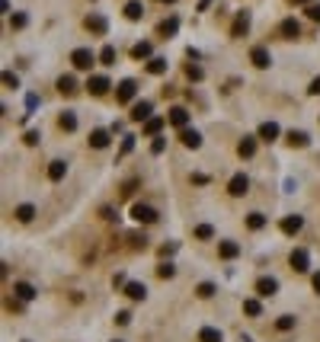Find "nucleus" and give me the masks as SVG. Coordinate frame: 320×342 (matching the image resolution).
Segmentation results:
<instances>
[{
  "label": "nucleus",
  "instance_id": "obj_1",
  "mask_svg": "<svg viewBox=\"0 0 320 342\" xmlns=\"http://www.w3.org/2000/svg\"><path fill=\"white\" fill-rule=\"evenodd\" d=\"M132 217L138 224H154V221H157V208L144 205V201H135V205H132Z\"/></svg>",
  "mask_w": 320,
  "mask_h": 342
},
{
  "label": "nucleus",
  "instance_id": "obj_2",
  "mask_svg": "<svg viewBox=\"0 0 320 342\" xmlns=\"http://www.w3.org/2000/svg\"><path fill=\"white\" fill-rule=\"evenodd\" d=\"M93 61H96V55H93L90 48H74L71 51V64L77 67V71H90Z\"/></svg>",
  "mask_w": 320,
  "mask_h": 342
},
{
  "label": "nucleus",
  "instance_id": "obj_3",
  "mask_svg": "<svg viewBox=\"0 0 320 342\" xmlns=\"http://www.w3.org/2000/svg\"><path fill=\"white\" fill-rule=\"evenodd\" d=\"M247 29H250V10H240L234 16V26H231V36L234 39H244L247 36Z\"/></svg>",
  "mask_w": 320,
  "mask_h": 342
},
{
  "label": "nucleus",
  "instance_id": "obj_4",
  "mask_svg": "<svg viewBox=\"0 0 320 342\" xmlns=\"http://www.w3.org/2000/svg\"><path fill=\"white\" fill-rule=\"evenodd\" d=\"M228 192H231L234 198L247 195V192H250V179L244 176V173H237V176H231V182H228Z\"/></svg>",
  "mask_w": 320,
  "mask_h": 342
},
{
  "label": "nucleus",
  "instance_id": "obj_5",
  "mask_svg": "<svg viewBox=\"0 0 320 342\" xmlns=\"http://www.w3.org/2000/svg\"><path fill=\"white\" fill-rule=\"evenodd\" d=\"M288 262H291V269L295 272H307L310 269V256H307V250H291V256H288Z\"/></svg>",
  "mask_w": 320,
  "mask_h": 342
},
{
  "label": "nucleus",
  "instance_id": "obj_6",
  "mask_svg": "<svg viewBox=\"0 0 320 342\" xmlns=\"http://www.w3.org/2000/svg\"><path fill=\"white\" fill-rule=\"evenodd\" d=\"M279 227H282V234H288V237H295V234L301 231V227H304V217H301V214H285Z\"/></svg>",
  "mask_w": 320,
  "mask_h": 342
},
{
  "label": "nucleus",
  "instance_id": "obj_7",
  "mask_svg": "<svg viewBox=\"0 0 320 342\" xmlns=\"http://www.w3.org/2000/svg\"><path fill=\"white\" fill-rule=\"evenodd\" d=\"M250 61H253V67H259V71H266V67L272 64V55L266 51L263 45H256L253 51H250Z\"/></svg>",
  "mask_w": 320,
  "mask_h": 342
},
{
  "label": "nucleus",
  "instance_id": "obj_8",
  "mask_svg": "<svg viewBox=\"0 0 320 342\" xmlns=\"http://www.w3.org/2000/svg\"><path fill=\"white\" fill-rule=\"evenodd\" d=\"M109 86H112V83H109V77H102V74H93L90 80H86V90H90L93 96H102V93L109 90Z\"/></svg>",
  "mask_w": 320,
  "mask_h": 342
},
{
  "label": "nucleus",
  "instance_id": "obj_9",
  "mask_svg": "<svg viewBox=\"0 0 320 342\" xmlns=\"http://www.w3.org/2000/svg\"><path fill=\"white\" fill-rule=\"evenodd\" d=\"M167 119H170V125H173V128H179V131H183V128L189 125V109H183V106H173Z\"/></svg>",
  "mask_w": 320,
  "mask_h": 342
},
{
  "label": "nucleus",
  "instance_id": "obj_10",
  "mask_svg": "<svg viewBox=\"0 0 320 342\" xmlns=\"http://www.w3.org/2000/svg\"><path fill=\"white\" fill-rule=\"evenodd\" d=\"M135 93H138V83L135 80H122V83H119V90H116V99L119 102H132Z\"/></svg>",
  "mask_w": 320,
  "mask_h": 342
},
{
  "label": "nucleus",
  "instance_id": "obj_11",
  "mask_svg": "<svg viewBox=\"0 0 320 342\" xmlns=\"http://www.w3.org/2000/svg\"><path fill=\"white\" fill-rule=\"evenodd\" d=\"M112 141V131L106 128H96V131H90V147H96V151H102V147H109Z\"/></svg>",
  "mask_w": 320,
  "mask_h": 342
},
{
  "label": "nucleus",
  "instance_id": "obj_12",
  "mask_svg": "<svg viewBox=\"0 0 320 342\" xmlns=\"http://www.w3.org/2000/svg\"><path fill=\"white\" fill-rule=\"evenodd\" d=\"M279 36L282 39H298L301 36V23L298 20H282L279 23Z\"/></svg>",
  "mask_w": 320,
  "mask_h": 342
},
{
  "label": "nucleus",
  "instance_id": "obj_13",
  "mask_svg": "<svg viewBox=\"0 0 320 342\" xmlns=\"http://www.w3.org/2000/svg\"><path fill=\"white\" fill-rule=\"evenodd\" d=\"M151 102L148 99H141V102H135V106H132V122H148L151 119Z\"/></svg>",
  "mask_w": 320,
  "mask_h": 342
},
{
  "label": "nucleus",
  "instance_id": "obj_14",
  "mask_svg": "<svg viewBox=\"0 0 320 342\" xmlns=\"http://www.w3.org/2000/svg\"><path fill=\"white\" fill-rule=\"evenodd\" d=\"M179 141H183L186 147H192V151H198V147H202V135L192 131V128H183L179 131Z\"/></svg>",
  "mask_w": 320,
  "mask_h": 342
},
{
  "label": "nucleus",
  "instance_id": "obj_15",
  "mask_svg": "<svg viewBox=\"0 0 320 342\" xmlns=\"http://www.w3.org/2000/svg\"><path fill=\"white\" fill-rule=\"evenodd\" d=\"M275 291H279V282H275V278H259L256 282V294L259 297H272Z\"/></svg>",
  "mask_w": 320,
  "mask_h": 342
},
{
  "label": "nucleus",
  "instance_id": "obj_16",
  "mask_svg": "<svg viewBox=\"0 0 320 342\" xmlns=\"http://www.w3.org/2000/svg\"><path fill=\"white\" fill-rule=\"evenodd\" d=\"M83 26H86V29H90V32H96V36H106V16H86V20H83Z\"/></svg>",
  "mask_w": 320,
  "mask_h": 342
},
{
  "label": "nucleus",
  "instance_id": "obj_17",
  "mask_svg": "<svg viewBox=\"0 0 320 342\" xmlns=\"http://www.w3.org/2000/svg\"><path fill=\"white\" fill-rule=\"evenodd\" d=\"M64 173H67V163H64V160H51V163H48V179H51V182H61Z\"/></svg>",
  "mask_w": 320,
  "mask_h": 342
},
{
  "label": "nucleus",
  "instance_id": "obj_18",
  "mask_svg": "<svg viewBox=\"0 0 320 342\" xmlns=\"http://www.w3.org/2000/svg\"><path fill=\"white\" fill-rule=\"evenodd\" d=\"M237 154L240 157H253L256 154V138L253 135H244V138H240V144H237Z\"/></svg>",
  "mask_w": 320,
  "mask_h": 342
},
{
  "label": "nucleus",
  "instance_id": "obj_19",
  "mask_svg": "<svg viewBox=\"0 0 320 342\" xmlns=\"http://www.w3.org/2000/svg\"><path fill=\"white\" fill-rule=\"evenodd\" d=\"M237 253H240V247H237L234 240H221L218 243V256L221 259H237Z\"/></svg>",
  "mask_w": 320,
  "mask_h": 342
},
{
  "label": "nucleus",
  "instance_id": "obj_20",
  "mask_svg": "<svg viewBox=\"0 0 320 342\" xmlns=\"http://www.w3.org/2000/svg\"><path fill=\"white\" fill-rule=\"evenodd\" d=\"M58 93H61V96H74V93H77V80H74L71 74L58 77Z\"/></svg>",
  "mask_w": 320,
  "mask_h": 342
},
{
  "label": "nucleus",
  "instance_id": "obj_21",
  "mask_svg": "<svg viewBox=\"0 0 320 342\" xmlns=\"http://www.w3.org/2000/svg\"><path fill=\"white\" fill-rule=\"evenodd\" d=\"M285 141H288V147H307L310 138L304 135V131H295V128H291L288 135H285Z\"/></svg>",
  "mask_w": 320,
  "mask_h": 342
},
{
  "label": "nucleus",
  "instance_id": "obj_22",
  "mask_svg": "<svg viewBox=\"0 0 320 342\" xmlns=\"http://www.w3.org/2000/svg\"><path fill=\"white\" fill-rule=\"evenodd\" d=\"M141 16H144V4H141V0H132V4H125V20L138 23Z\"/></svg>",
  "mask_w": 320,
  "mask_h": 342
},
{
  "label": "nucleus",
  "instance_id": "obj_23",
  "mask_svg": "<svg viewBox=\"0 0 320 342\" xmlns=\"http://www.w3.org/2000/svg\"><path fill=\"white\" fill-rule=\"evenodd\" d=\"M13 294L20 297V301H32V297H36V288H32L29 282H16L13 285Z\"/></svg>",
  "mask_w": 320,
  "mask_h": 342
},
{
  "label": "nucleus",
  "instance_id": "obj_24",
  "mask_svg": "<svg viewBox=\"0 0 320 342\" xmlns=\"http://www.w3.org/2000/svg\"><path fill=\"white\" fill-rule=\"evenodd\" d=\"M279 138V125L275 122H263L259 125V141H275Z\"/></svg>",
  "mask_w": 320,
  "mask_h": 342
},
{
  "label": "nucleus",
  "instance_id": "obj_25",
  "mask_svg": "<svg viewBox=\"0 0 320 342\" xmlns=\"http://www.w3.org/2000/svg\"><path fill=\"white\" fill-rule=\"evenodd\" d=\"M198 342H224V336H221V329H215V326H202L198 329Z\"/></svg>",
  "mask_w": 320,
  "mask_h": 342
},
{
  "label": "nucleus",
  "instance_id": "obj_26",
  "mask_svg": "<svg viewBox=\"0 0 320 342\" xmlns=\"http://www.w3.org/2000/svg\"><path fill=\"white\" fill-rule=\"evenodd\" d=\"M125 294L132 297V301H144V294H148V288H144L141 282H128V285H125Z\"/></svg>",
  "mask_w": 320,
  "mask_h": 342
},
{
  "label": "nucleus",
  "instance_id": "obj_27",
  "mask_svg": "<svg viewBox=\"0 0 320 342\" xmlns=\"http://www.w3.org/2000/svg\"><path fill=\"white\" fill-rule=\"evenodd\" d=\"M16 221H23V224H29L32 217H36V205H16Z\"/></svg>",
  "mask_w": 320,
  "mask_h": 342
},
{
  "label": "nucleus",
  "instance_id": "obj_28",
  "mask_svg": "<svg viewBox=\"0 0 320 342\" xmlns=\"http://www.w3.org/2000/svg\"><path fill=\"white\" fill-rule=\"evenodd\" d=\"M247 227H250V231H263V227H266V214L263 211H250L247 214Z\"/></svg>",
  "mask_w": 320,
  "mask_h": 342
},
{
  "label": "nucleus",
  "instance_id": "obj_29",
  "mask_svg": "<svg viewBox=\"0 0 320 342\" xmlns=\"http://www.w3.org/2000/svg\"><path fill=\"white\" fill-rule=\"evenodd\" d=\"M58 128H61V131H74L77 128V116H74V112H61V116H58Z\"/></svg>",
  "mask_w": 320,
  "mask_h": 342
},
{
  "label": "nucleus",
  "instance_id": "obj_30",
  "mask_svg": "<svg viewBox=\"0 0 320 342\" xmlns=\"http://www.w3.org/2000/svg\"><path fill=\"white\" fill-rule=\"evenodd\" d=\"M148 74H154V77L167 74V58H151L148 61Z\"/></svg>",
  "mask_w": 320,
  "mask_h": 342
},
{
  "label": "nucleus",
  "instance_id": "obj_31",
  "mask_svg": "<svg viewBox=\"0 0 320 342\" xmlns=\"http://www.w3.org/2000/svg\"><path fill=\"white\" fill-rule=\"evenodd\" d=\"M176 29H179V20H176V16H170V20H163V23H160V36H163V39H170Z\"/></svg>",
  "mask_w": 320,
  "mask_h": 342
},
{
  "label": "nucleus",
  "instance_id": "obj_32",
  "mask_svg": "<svg viewBox=\"0 0 320 342\" xmlns=\"http://www.w3.org/2000/svg\"><path fill=\"white\" fill-rule=\"evenodd\" d=\"M244 313H247V317H259V313H263V304H259L256 297H247V301H244Z\"/></svg>",
  "mask_w": 320,
  "mask_h": 342
},
{
  "label": "nucleus",
  "instance_id": "obj_33",
  "mask_svg": "<svg viewBox=\"0 0 320 342\" xmlns=\"http://www.w3.org/2000/svg\"><path fill=\"white\" fill-rule=\"evenodd\" d=\"M186 77H189V80H195V83H198V80L205 77V71H202V67L195 64V61H189V64H186Z\"/></svg>",
  "mask_w": 320,
  "mask_h": 342
},
{
  "label": "nucleus",
  "instance_id": "obj_34",
  "mask_svg": "<svg viewBox=\"0 0 320 342\" xmlns=\"http://www.w3.org/2000/svg\"><path fill=\"white\" fill-rule=\"evenodd\" d=\"M132 58H138V61H141V58H151V42H138V45L132 48Z\"/></svg>",
  "mask_w": 320,
  "mask_h": 342
},
{
  "label": "nucleus",
  "instance_id": "obj_35",
  "mask_svg": "<svg viewBox=\"0 0 320 342\" xmlns=\"http://www.w3.org/2000/svg\"><path fill=\"white\" fill-rule=\"evenodd\" d=\"M215 237V227L211 224H198L195 227V240H211Z\"/></svg>",
  "mask_w": 320,
  "mask_h": 342
},
{
  "label": "nucleus",
  "instance_id": "obj_36",
  "mask_svg": "<svg viewBox=\"0 0 320 342\" xmlns=\"http://www.w3.org/2000/svg\"><path fill=\"white\" fill-rule=\"evenodd\" d=\"M275 329H282V332L295 329V317H291V313H285V317H279V320H275Z\"/></svg>",
  "mask_w": 320,
  "mask_h": 342
},
{
  "label": "nucleus",
  "instance_id": "obj_37",
  "mask_svg": "<svg viewBox=\"0 0 320 342\" xmlns=\"http://www.w3.org/2000/svg\"><path fill=\"white\" fill-rule=\"evenodd\" d=\"M99 64H106V67L116 64V48H112V45H106V48L99 51Z\"/></svg>",
  "mask_w": 320,
  "mask_h": 342
},
{
  "label": "nucleus",
  "instance_id": "obj_38",
  "mask_svg": "<svg viewBox=\"0 0 320 342\" xmlns=\"http://www.w3.org/2000/svg\"><path fill=\"white\" fill-rule=\"evenodd\" d=\"M160 128H163V119H148L144 122V135H157Z\"/></svg>",
  "mask_w": 320,
  "mask_h": 342
},
{
  "label": "nucleus",
  "instance_id": "obj_39",
  "mask_svg": "<svg viewBox=\"0 0 320 342\" xmlns=\"http://www.w3.org/2000/svg\"><path fill=\"white\" fill-rule=\"evenodd\" d=\"M157 275H160V278H173V275H176L173 262H160V266H157Z\"/></svg>",
  "mask_w": 320,
  "mask_h": 342
},
{
  "label": "nucleus",
  "instance_id": "obj_40",
  "mask_svg": "<svg viewBox=\"0 0 320 342\" xmlns=\"http://www.w3.org/2000/svg\"><path fill=\"white\" fill-rule=\"evenodd\" d=\"M195 291H198V297H211L215 291H218V288H215L211 282H202V285H198V288H195Z\"/></svg>",
  "mask_w": 320,
  "mask_h": 342
},
{
  "label": "nucleus",
  "instance_id": "obj_41",
  "mask_svg": "<svg viewBox=\"0 0 320 342\" xmlns=\"http://www.w3.org/2000/svg\"><path fill=\"white\" fill-rule=\"evenodd\" d=\"M4 83L10 86V90H16V86H20V77H16L13 71H4Z\"/></svg>",
  "mask_w": 320,
  "mask_h": 342
},
{
  "label": "nucleus",
  "instance_id": "obj_42",
  "mask_svg": "<svg viewBox=\"0 0 320 342\" xmlns=\"http://www.w3.org/2000/svg\"><path fill=\"white\" fill-rule=\"evenodd\" d=\"M26 23H29V20H26V13H13V16H10V26H13V29H23Z\"/></svg>",
  "mask_w": 320,
  "mask_h": 342
},
{
  "label": "nucleus",
  "instance_id": "obj_43",
  "mask_svg": "<svg viewBox=\"0 0 320 342\" xmlns=\"http://www.w3.org/2000/svg\"><path fill=\"white\" fill-rule=\"evenodd\" d=\"M128 240H132V247H135V250H144V247H148V240H144L141 234H132Z\"/></svg>",
  "mask_w": 320,
  "mask_h": 342
},
{
  "label": "nucleus",
  "instance_id": "obj_44",
  "mask_svg": "<svg viewBox=\"0 0 320 342\" xmlns=\"http://www.w3.org/2000/svg\"><path fill=\"white\" fill-rule=\"evenodd\" d=\"M39 138H42L39 131H26V138H23V141L29 144V147H36V144H39Z\"/></svg>",
  "mask_w": 320,
  "mask_h": 342
},
{
  "label": "nucleus",
  "instance_id": "obj_45",
  "mask_svg": "<svg viewBox=\"0 0 320 342\" xmlns=\"http://www.w3.org/2000/svg\"><path fill=\"white\" fill-rule=\"evenodd\" d=\"M116 323H119V326H125V323H132V313H128V310H119V313H116Z\"/></svg>",
  "mask_w": 320,
  "mask_h": 342
},
{
  "label": "nucleus",
  "instance_id": "obj_46",
  "mask_svg": "<svg viewBox=\"0 0 320 342\" xmlns=\"http://www.w3.org/2000/svg\"><path fill=\"white\" fill-rule=\"evenodd\" d=\"M163 147H167V141H163V138H154V144H151V154H163Z\"/></svg>",
  "mask_w": 320,
  "mask_h": 342
},
{
  "label": "nucleus",
  "instance_id": "obj_47",
  "mask_svg": "<svg viewBox=\"0 0 320 342\" xmlns=\"http://www.w3.org/2000/svg\"><path fill=\"white\" fill-rule=\"evenodd\" d=\"M132 147H135V138H125V141H122V151H119V157L132 154Z\"/></svg>",
  "mask_w": 320,
  "mask_h": 342
},
{
  "label": "nucleus",
  "instance_id": "obj_48",
  "mask_svg": "<svg viewBox=\"0 0 320 342\" xmlns=\"http://www.w3.org/2000/svg\"><path fill=\"white\" fill-rule=\"evenodd\" d=\"M307 16H310L314 23H320V4H310V7H307Z\"/></svg>",
  "mask_w": 320,
  "mask_h": 342
},
{
  "label": "nucleus",
  "instance_id": "obj_49",
  "mask_svg": "<svg viewBox=\"0 0 320 342\" xmlns=\"http://www.w3.org/2000/svg\"><path fill=\"white\" fill-rule=\"evenodd\" d=\"M307 93H310V96H320V77H314V80H310V86H307Z\"/></svg>",
  "mask_w": 320,
  "mask_h": 342
},
{
  "label": "nucleus",
  "instance_id": "obj_50",
  "mask_svg": "<svg viewBox=\"0 0 320 342\" xmlns=\"http://www.w3.org/2000/svg\"><path fill=\"white\" fill-rule=\"evenodd\" d=\"M160 253H163V256H173V253H176V243H163Z\"/></svg>",
  "mask_w": 320,
  "mask_h": 342
},
{
  "label": "nucleus",
  "instance_id": "obj_51",
  "mask_svg": "<svg viewBox=\"0 0 320 342\" xmlns=\"http://www.w3.org/2000/svg\"><path fill=\"white\" fill-rule=\"evenodd\" d=\"M36 106H39V99H36V96H32V93H29V96H26V109L32 112V109H36Z\"/></svg>",
  "mask_w": 320,
  "mask_h": 342
},
{
  "label": "nucleus",
  "instance_id": "obj_52",
  "mask_svg": "<svg viewBox=\"0 0 320 342\" xmlns=\"http://www.w3.org/2000/svg\"><path fill=\"white\" fill-rule=\"evenodd\" d=\"M192 182H195V186H205V182H208V176H205V173H195Z\"/></svg>",
  "mask_w": 320,
  "mask_h": 342
},
{
  "label": "nucleus",
  "instance_id": "obj_53",
  "mask_svg": "<svg viewBox=\"0 0 320 342\" xmlns=\"http://www.w3.org/2000/svg\"><path fill=\"white\" fill-rule=\"evenodd\" d=\"M314 291L320 294V272H314Z\"/></svg>",
  "mask_w": 320,
  "mask_h": 342
},
{
  "label": "nucleus",
  "instance_id": "obj_54",
  "mask_svg": "<svg viewBox=\"0 0 320 342\" xmlns=\"http://www.w3.org/2000/svg\"><path fill=\"white\" fill-rule=\"evenodd\" d=\"M211 7V0H198V10H208Z\"/></svg>",
  "mask_w": 320,
  "mask_h": 342
},
{
  "label": "nucleus",
  "instance_id": "obj_55",
  "mask_svg": "<svg viewBox=\"0 0 320 342\" xmlns=\"http://www.w3.org/2000/svg\"><path fill=\"white\" fill-rule=\"evenodd\" d=\"M291 4H310V0H291Z\"/></svg>",
  "mask_w": 320,
  "mask_h": 342
},
{
  "label": "nucleus",
  "instance_id": "obj_56",
  "mask_svg": "<svg viewBox=\"0 0 320 342\" xmlns=\"http://www.w3.org/2000/svg\"><path fill=\"white\" fill-rule=\"evenodd\" d=\"M160 4H173V0H160Z\"/></svg>",
  "mask_w": 320,
  "mask_h": 342
},
{
  "label": "nucleus",
  "instance_id": "obj_57",
  "mask_svg": "<svg viewBox=\"0 0 320 342\" xmlns=\"http://www.w3.org/2000/svg\"><path fill=\"white\" fill-rule=\"evenodd\" d=\"M116 342H119V339H116Z\"/></svg>",
  "mask_w": 320,
  "mask_h": 342
}]
</instances>
